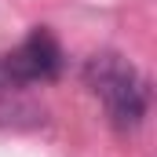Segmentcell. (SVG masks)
<instances>
[{
	"label": "cell",
	"instance_id": "1",
	"mask_svg": "<svg viewBox=\"0 0 157 157\" xmlns=\"http://www.w3.org/2000/svg\"><path fill=\"white\" fill-rule=\"evenodd\" d=\"M84 80L102 102L106 117L117 132H132L146 113V80L121 55H95L84 66Z\"/></svg>",
	"mask_w": 157,
	"mask_h": 157
},
{
	"label": "cell",
	"instance_id": "2",
	"mask_svg": "<svg viewBox=\"0 0 157 157\" xmlns=\"http://www.w3.org/2000/svg\"><path fill=\"white\" fill-rule=\"evenodd\" d=\"M59 70H62V48H59V40L51 37V29H44V26H37L29 37L0 62V77L15 80V84L55 80Z\"/></svg>",
	"mask_w": 157,
	"mask_h": 157
},
{
	"label": "cell",
	"instance_id": "3",
	"mask_svg": "<svg viewBox=\"0 0 157 157\" xmlns=\"http://www.w3.org/2000/svg\"><path fill=\"white\" fill-rule=\"evenodd\" d=\"M0 80H4V77H0Z\"/></svg>",
	"mask_w": 157,
	"mask_h": 157
}]
</instances>
